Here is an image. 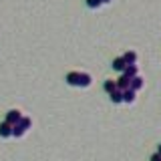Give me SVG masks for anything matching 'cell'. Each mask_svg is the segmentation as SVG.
<instances>
[{"label": "cell", "instance_id": "6da1fadb", "mask_svg": "<svg viewBox=\"0 0 161 161\" xmlns=\"http://www.w3.org/2000/svg\"><path fill=\"white\" fill-rule=\"evenodd\" d=\"M67 83L69 85H77V87H89V85H91V75L70 70V73L67 75Z\"/></svg>", "mask_w": 161, "mask_h": 161}, {"label": "cell", "instance_id": "7a4b0ae2", "mask_svg": "<svg viewBox=\"0 0 161 161\" xmlns=\"http://www.w3.org/2000/svg\"><path fill=\"white\" fill-rule=\"evenodd\" d=\"M30 125H32V121H30L28 117H22L16 125H12V135H14V137H22Z\"/></svg>", "mask_w": 161, "mask_h": 161}, {"label": "cell", "instance_id": "3957f363", "mask_svg": "<svg viewBox=\"0 0 161 161\" xmlns=\"http://www.w3.org/2000/svg\"><path fill=\"white\" fill-rule=\"evenodd\" d=\"M20 119H22V113L18 109H10L6 113V123H10V125H16Z\"/></svg>", "mask_w": 161, "mask_h": 161}, {"label": "cell", "instance_id": "277c9868", "mask_svg": "<svg viewBox=\"0 0 161 161\" xmlns=\"http://www.w3.org/2000/svg\"><path fill=\"white\" fill-rule=\"evenodd\" d=\"M131 87V79L127 77V75H121V77L117 79V89L119 91H125V89H129Z\"/></svg>", "mask_w": 161, "mask_h": 161}, {"label": "cell", "instance_id": "5b68a950", "mask_svg": "<svg viewBox=\"0 0 161 161\" xmlns=\"http://www.w3.org/2000/svg\"><path fill=\"white\" fill-rule=\"evenodd\" d=\"M10 135H12V125L6 123V121L0 123V137H10Z\"/></svg>", "mask_w": 161, "mask_h": 161}, {"label": "cell", "instance_id": "8992f818", "mask_svg": "<svg viewBox=\"0 0 161 161\" xmlns=\"http://www.w3.org/2000/svg\"><path fill=\"white\" fill-rule=\"evenodd\" d=\"M123 60L127 64H135L137 63V53H133V50H127V53L123 54Z\"/></svg>", "mask_w": 161, "mask_h": 161}, {"label": "cell", "instance_id": "52a82bcc", "mask_svg": "<svg viewBox=\"0 0 161 161\" xmlns=\"http://www.w3.org/2000/svg\"><path fill=\"white\" fill-rule=\"evenodd\" d=\"M111 67H113L115 70H125V67H127V63L123 60V57H117V58L113 60V64H111Z\"/></svg>", "mask_w": 161, "mask_h": 161}, {"label": "cell", "instance_id": "ba28073f", "mask_svg": "<svg viewBox=\"0 0 161 161\" xmlns=\"http://www.w3.org/2000/svg\"><path fill=\"white\" fill-rule=\"evenodd\" d=\"M123 101H125V103H133V101H135V91L131 87L123 91Z\"/></svg>", "mask_w": 161, "mask_h": 161}, {"label": "cell", "instance_id": "9c48e42d", "mask_svg": "<svg viewBox=\"0 0 161 161\" xmlns=\"http://www.w3.org/2000/svg\"><path fill=\"white\" fill-rule=\"evenodd\" d=\"M123 75H127L129 79H133L135 75H137V64H127L125 70H123Z\"/></svg>", "mask_w": 161, "mask_h": 161}, {"label": "cell", "instance_id": "30bf717a", "mask_svg": "<svg viewBox=\"0 0 161 161\" xmlns=\"http://www.w3.org/2000/svg\"><path fill=\"white\" fill-rule=\"evenodd\" d=\"M109 97H111V101H113V103H121V101H123V91L115 89L113 93H109Z\"/></svg>", "mask_w": 161, "mask_h": 161}, {"label": "cell", "instance_id": "8fae6325", "mask_svg": "<svg viewBox=\"0 0 161 161\" xmlns=\"http://www.w3.org/2000/svg\"><path fill=\"white\" fill-rule=\"evenodd\" d=\"M141 87H143V79H141L139 75H135V77L131 79V89L137 91V89H141Z\"/></svg>", "mask_w": 161, "mask_h": 161}, {"label": "cell", "instance_id": "7c38bea8", "mask_svg": "<svg viewBox=\"0 0 161 161\" xmlns=\"http://www.w3.org/2000/svg\"><path fill=\"white\" fill-rule=\"evenodd\" d=\"M115 89H117V80H111V79L105 80V91H107V93H113Z\"/></svg>", "mask_w": 161, "mask_h": 161}, {"label": "cell", "instance_id": "4fadbf2b", "mask_svg": "<svg viewBox=\"0 0 161 161\" xmlns=\"http://www.w3.org/2000/svg\"><path fill=\"white\" fill-rule=\"evenodd\" d=\"M101 2H103V0H87V6L89 8H97V6H101Z\"/></svg>", "mask_w": 161, "mask_h": 161}, {"label": "cell", "instance_id": "5bb4252c", "mask_svg": "<svg viewBox=\"0 0 161 161\" xmlns=\"http://www.w3.org/2000/svg\"><path fill=\"white\" fill-rule=\"evenodd\" d=\"M151 161H161V155L159 153H153V155H151Z\"/></svg>", "mask_w": 161, "mask_h": 161}, {"label": "cell", "instance_id": "9a60e30c", "mask_svg": "<svg viewBox=\"0 0 161 161\" xmlns=\"http://www.w3.org/2000/svg\"><path fill=\"white\" fill-rule=\"evenodd\" d=\"M157 153H159V155H161V143H159V149H157Z\"/></svg>", "mask_w": 161, "mask_h": 161}, {"label": "cell", "instance_id": "2e32d148", "mask_svg": "<svg viewBox=\"0 0 161 161\" xmlns=\"http://www.w3.org/2000/svg\"><path fill=\"white\" fill-rule=\"evenodd\" d=\"M103 2H111V0H103Z\"/></svg>", "mask_w": 161, "mask_h": 161}]
</instances>
